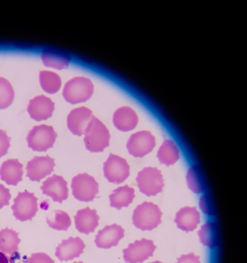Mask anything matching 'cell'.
Instances as JSON below:
<instances>
[{"instance_id":"obj_14","label":"cell","mask_w":247,"mask_h":263,"mask_svg":"<svg viewBox=\"0 0 247 263\" xmlns=\"http://www.w3.org/2000/svg\"><path fill=\"white\" fill-rule=\"evenodd\" d=\"M93 117L92 111L87 107H78L67 116V127L73 134L81 136L84 134L87 124Z\"/></svg>"},{"instance_id":"obj_34","label":"cell","mask_w":247,"mask_h":263,"mask_svg":"<svg viewBox=\"0 0 247 263\" xmlns=\"http://www.w3.org/2000/svg\"><path fill=\"white\" fill-rule=\"evenodd\" d=\"M200 206L202 209V211H203L205 214H212V211H211V204L210 202L207 201L206 197H202L201 200H200Z\"/></svg>"},{"instance_id":"obj_37","label":"cell","mask_w":247,"mask_h":263,"mask_svg":"<svg viewBox=\"0 0 247 263\" xmlns=\"http://www.w3.org/2000/svg\"><path fill=\"white\" fill-rule=\"evenodd\" d=\"M76 263H82V262H76Z\"/></svg>"},{"instance_id":"obj_19","label":"cell","mask_w":247,"mask_h":263,"mask_svg":"<svg viewBox=\"0 0 247 263\" xmlns=\"http://www.w3.org/2000/svg\"><path fill=\"white\" fill-rule=\"evenodd\" d=\"M175 222L180 230L192 232L195 231L200 222V215L195 208L186 206L177 213Z\"/></svg>"},{"instance_id":"obj_17","label":"cell","mask_w":247,"mask_h":263,"mask_svg":"<svg viewBox=\"0 0 247 263\" xmlns=\"http://www.w3.org/2000/svg\"><path fill=\"white\" fill-rule=\"evenodd\" d=\"M99 223V216L91 209L80 210L75 216L76 229L82 234H89L95 231Z\"/></svg>"},{"instance_id":"obj_26","label":"cell","mask_w":247,"mask_h":263,"mask_svg":"<svg viewBox=\"0 0 247 263\" xmlns=\"http://www.w3.org/2000/svg\"><path fill=\"white\" fill-rule=\"evenodd\" d=\"M199 237L202 245H204L211 249L215 248L218 242V232L217 227L214 222H206L204 226H202L199 231Z\"/></svg>"},{"instance_id":"obj_20","label":"cell","mask_w":247,"mask_h":263,"mask_svg":"<svg viewBox=\"0 0 247 263\" xmlns=\"http://www.w3.org/2000/svg\"><path fill=\"white\" fill-rule=\"evenodd\" d=\"M22 164L16 159H10L0 167V178L10 185H17L22 179Z\"/></svg>"},{"instance_id":"obj_9","label":"cell","mask_w":247,"mask_h":263,"mask_svg":"<svg viewBox=\"0 0 247 263\" xmlns=\"http://www.w3.org/2000/svg\"><path fill=\"white\" fill-rule=\"evenodd\" d=\"M156 145V139L150 132L141 130L130 136L127 141V151L135 157H144L153 151Z\"/></svg>"},{"instance_id":"obj_24","label":"cell","mask_w":247,"mask_h":263,"mask_svg":"<svg viewBox=\"0 0 247 263\" xmlns=\"http://www.w3.org/2000/svg\"><path fill=\"white\" fill-rule=\"evenodd\" d=\"M179 157H180V153L177 145L172 140H164L158 151L159 161L165 165H173L178 161Z\"/></svg>"},{"instance_id":"obj_16","label":"cell","mask_w":247,"mask_h":263,"mask_svg":"<svg viewBox=\"0 0 247 263\" xmlns=\"http://www.w3.org/2000/svg\"><path fill=\"white\" fill-rule=\"evenodd\" d=\"M84 242L80 238H69L63 240L57 247L56 257L61 261L72 260L79 257L84 250Z\"/></svg>"},{"instance_id":"obj_5","label":"cell","mask_w":247,"mask_h":263,"mask_svg":"<svg viewBox=\"0 0 247 263\" xmlns=\"http://www.w3.org/2000/svg\"><path fill=\"white\" fill-rule=\"evenodd\" d=\"M72 191L77 200L89 202L94 200L98 194L99 186L92 176L87 174H79L72 181Z\"/></svg>"},{"instance_id":"obj_15","label":"cell","mask_w":247,"mask_h":263,"mask_svg":"<svg viewBox=\"0 0 247 263\" xmlns=\"http://www.w3.org/2000/svg\"><path fill=\"white\" fill-rule=\"evenodd\" d=\"M124 236V230L118 224H111L101 230L95 240V243L100 249H110L116 247Z\"/></svg>"},{"instance_id":"obj_8","label":"cell","mask_w":247,"mask_h":263,"mask_svg":"<svg viewBox=\"0 0 247 263\" xmlns=\"http://www.w3.org/2000/svg\"><path fill=\"white\" fill-rule=\"evenodd\" d=\"M105 178L113 183H122L129 176V165L123 158L110 154L104 163Z\"/></svg>"},{"instance_id":"obj_2","label":"cell","mask_w":247,"mask_h":263,"mask_svg":"<svg viewBox=\"0 0 247 263\" xmlns=\"http://www.w3.org/2000/svg\"><path fill=\"white\" fill-rule=\"evenodd\" d=\"M162 213L151 202H144L136 208L132 214L134 226L142 231H151L161 223Z\"/></svg>"},{"instance_id":"obj_23","label":"cell","mask_w":247,"mask_h":263,"mask_svg":"<svg viewBox=\"0 0 247 263\" xmlns=\"http://www.w3.org/2000/svg\"><path fill=\"white\" fill-rule=\"evenodd\" d=\"M20 238L18 233L11 229L0 231V251L5 254H15L18 251Z\"/></svg>"},{"instance_id":"obj_29","label":"cell","mask_w":247,"mask_h":263,"mask_svg":"<svg viewBox=\"0 0 247 263\" xmlns=\"http://www.w3.org/2000/svg\"><path fill=\"white\" fill-rule=\"evenodd\" d=\"M186 181L188 184V187L196 194H200L203 192L204 190V184H203V179H202L200 173L196 167L189 168L187 176H186Z\"/></svg>"},{"instance_id":"obj_3","label":"cell","mask_w":247,"mask_h":263,"mask_svg":"<svg viewBox=\"0 0 247 263\" xmlns=\"http://www.w3.org/2000/svg\"><path fill=\"white\" fill-rule=\"evenodd\" d=\"M94 85L92 81L84 77H76L66 82L63 89L64 99L72 104L81 103L92 97Z\"/></svg>"},{"instance_id":"obj_32","label":"cell","mask_w":247,"mask_h":263,"mask_svg":"<svg viewBox=\"0 0 247 263\" xmlns=\"http://www.w3.org/2000/svg\"><path fill=\"white\" fill-rule=\"evenodd\" d=\"M11 199V193L9 189L4 186L3 184H0V209L8 205L10 203Z\"/></svg>"},{"instance_id":"obj_31","label":"cell","mask_w":247,"mask_h":263,"mask_svg":"<svg viewBox=\"0 0 247 263\" xmlns=\"http://www.w3.org/2000/svg\"><path fill=\"white\" fill-rule=\"evenodd\" d=\"M28 263H55L53 261V259L48 256L47 254L43 253H37V254H33L29 260Z\"/></svg>"},{"instance_id":"obj_28","label":"cell","mask_w":247,"mask_h":263,"mask_svg":"<svg viewBox=\"0 0 247 263\" xmlns=\"http://www.w3.org/2000/svg\"><path fill=\"white\" fill-rule=\"evenodd\" d=\"M48 224L57 231H66L71 227V218L63 211H56L55 218L51 219L50 217L47 218Z\"/></svg>"},{"instance_id":"obj_12","label":"cell","mask_w":247,"mask_h":263,"mask_svg":"<svg viewBox=\"0 0 247 263\" xmlns=\"http://www.w3.org/2000/svg\"><path fill=\"white\" fill-rule=\"evenodd\" d=\"M54 108L55 104L49 97L37 96L30 101L28 112L32 119L41 121L52 117Z\"/></svg>"},{"instance_id":"obj_10","label":"cell","mask_w":247,"mask_h":263,"mask_svg":"<svg viewBox=\"0 0 247 263\" xmlns=\"http://www.w3.org/2000/svg\"><path fill=\"white\" fill-rule=\"evenodd\" d=\"M156 247L151 240L142 239L135 241L123 251L124 260L127 263H140L148 259L155 252Z\"/></svg>"},{"instance_id":"obj_7","label":"cell","mask_w":247,"mask_h":263,"mask_svg":"<svg viewBox=\"0 0 247 263\" xmlns=\"http://www.w3.org/2000/svg\"><path fill=\"white\" fill-rule=\"evenodd\" d=\"M12 210L19 221L31 220L38 211L37 198L32 193L21 192L15 198Z\"/></svg>"},{"instance_id":"obj_35","label":"cell","mask_w":247,"mask_h":263,"mask_svg":"<svg viewBox=\"0 0 247 263\" xmlns=\"http://www.w3.org/2000/svg\"><path fill=\"white\" fill-rule=\"evenodd\" d=\"M0 263H12V261L8 257V255L3 253L2 251H0Z\"/></svg>"},{"instance_id":"obj_30","label":"cell","mask_w":247,"mask_h":263,"mask_svg":"<svg viewBox=\"0 0 247 263\" xmlns=\"http://www.w3.org/2000/svg\"><path fill=\"white\" fill-rule=\"evenodd\" d=\"M10 137L7 135L5 130L0 129V158L7 155L10 147Z\"/></svg>"},{"instance_id":"obj_1","label":"cell","mask_w":247,"mask_h":263,"mask_svg":"<svg viewBox=\"0 0 247 263\" xmlns=\"http://www.w3.org/2000/svg\"><path fill=\"white\" fill-rule=\"evenodd\" d=\"M109 132L96 117H92L84 132V143L89 152L99 153L109 144Z\"/></svg>"},{"instance_id":"obj_18","label":"cell","mask_w":247,"mask_h":263,"mask_svg":"<svg viewBox=\"0 0 247 263\" xmlns=\"http://www.w3.org/2000/svg\"><path fill=\"white\" fill-rule=\"evenodd\" d=\"M115 126L122 132H128L134 129L138 124V116L132 108L128 106H122L118 108L113 118Z\"/></svg>"},{"instance_id":"obj_21","label":"cell","mask_w":247,"mask_h":263,"mask_svg":"<svg viewBox=\"0 0 247 263\" xmlns=\"http://www.w3.org/2000/svg\"><path fill=\"white\" fill-rule=\"evenodd\" d=\"M135 198V191L134 189L124 185L116 189L109 196L110 206L115 209H122L128 206Z\"/></svg>"},{"instance_id":"obj_27","label":"cell","mask_w":247,"mask_h":263,"mask_svg":"<svg viewBox=\"0 0 247 263\" xmlns=\"http://www.w3.org/2000/svg\"><path fill=\"white\" fill-rule=\"evenodd\" d=\"M14 100V90L12 84L5 78L0 77V108L9 107Z\"/></svg>"},{"instance_id":"obj_4","label":"cell","mask_w":247,"mask_h":263,"mask_svg":"<svg viewBox=\"0 0 247 263\" xmlns=\"http://www.w3.org/2000/svg\"><path fill=\"white\" fill-rule=\"evenodd\" d=\"M137 183L145 196H156L162 192L164 182L161 172L156 167H145L139 172Z\"/></svg>"},{"instance_id":"obj_13","label":"cell","mask_w":247,"mask_h":263,"mask_svg":"<svg viewBox=\"0 0 247 263\" xmlns=\"http://www.w3.org/2000/svg\"><path fill=\"white\" fill-rule=\"evenodd\" d=\"M41 191L46 196L51 197L55 202H62L69 196L66 181L57 175H54L44 181L41 186Z\"/></svg>"},{"instance_id":"obj_25","label":"cell","mask_w":247,"mask_h":263,"mask_svg":"<svg viewBox=\"0 0 247 263\" xmlns=\"http://www.w3.org/2000/svg\"><path fill=\"white\" fill-rule=\"evenodd\" d=\"M40 85L44 92L49 94H55L60 90L61 86V79L60 77L49 71H41L39 74Z\"/></svg>"},{"instance_id":"obj_36","label":"cell","mask_w":247,"mask_h":263,"mask_svg":"<svg viewBox=\"0 0 247 263\" xmlns=\"http://www.w3.org/2000/svg\"><path fill=\"white\" fill-rule=\"evenodd\" d=\"M151 263H162V262H160V261H155V262H151Z\"/></svg>"},{"instance_id":"obj_33","label":"cell","mask_w":247,"mask_h":263,"mask_svg":"<svg viewBox=\"0 0 247 263\" xmlns=\"http://www.w3.org/2000/svg\"><path fill=\"white\" fill-rule=\"evenodd\" d=\"M177 263H200V258L198 256H195L194 254L183 255L178 259Z\"/></svg>"},{"instance_id":"obj_6","label":"cell","mask_w":247,"mask_h":263,"mask_svg":"<svg viewBox=\"0 0 247 263\" xmlns=\"http://www.w3.org/2000/svg\"><path fill=\"white\" fill-rule=\"evenodd\" d=\"M57 134L52 126L38 125L31 129L28 135L29 146L37 152H44L51 148L56 140Z\"/></svg>"},{"instance_id":"obj_11","label":"cell","mask_w":247,"mask_h":263,"mask_svg":"<svg viewBox=\"0 0 247 263\" xmlns=\"http://www.w3.org/2000/svg\"><path fill=\"white\" fill-rule=\"evenodd\" d=\"M55 166V161L49 156L35 157L27 165L28 177L32 181H40L50 175Z\"/></svg>"},{"instance_id":"obj_22","label":"cell","mask_w":247,"mask_h":263,"mask_svg":"<svg viewBox=\"0 0 247 263\" xmlns=\"http://www.w3.org/2000/svg\"><path fill=\"white\" fill-rule=\"evenodd\" d=\"M41 58H42L43 64L46 65V67L55 68L57 70H63L67 68L71 62V58L67 55H65L64 53L56 52L52 50L43 51Z\"/></svg>"}]
</instances>
